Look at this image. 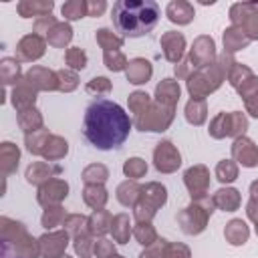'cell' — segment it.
Segmentation results:
<instances>
[{"instance_id": "obj_31", "label": "cell", "mask_w": 258, "mask_h": 258, "mask_svg": "<svg viewBox=\"0 0 258 258\" xmlns=\"http://www.w3.org/2000/svg\"><path fill=\"white\" fill-rule=\"evenodd\" d=\"M214 204L218 208H222L224 212H234L238 206H240V194L232 187H226V189H220L216 191L214 196Z\"/></svg>"}, {"instance_id": "obj_61", "label": "cell", "mask_w": 258, "mask_h": 258, "mask_svg": "<svg viewBox=\"0 0 258 258\" xmlns=\"http://www.w3.org/2000/svg\"><path fill=\"white\" fill-rule=\"evenodd\" d=\"M2 258H22V256H18V254L10 252L8 248H2Z\"/></svg>"}, {"instance_id": "obj_29", "label": "cell", "mask_w": 258, "mask_h": 258, "mask_svg": "<svg viewBox=\"0 0 258 258\" xmlns=\"http://www.w3.org/2000/svg\"><path fill=\"white\" fill-rule=\"evenodd\" d=\"M18 125L24 133H32V131L42 129V117L34 107H30L18 113Z\"/></svg>"}, {"instance_id": "obj_48", "label": "cell", "mask_w": 258, "mask_h": 258, "mask_svg": "<svg viewBox=\"0 0 258 258\" xmlns=\"http://www.w3.org/2000/svg\"><path fill=\"white\" fill-rule=\"evenodd\" d=\"M83 179L87 183H103L107 179V167L105 165H89L85 171H83Z\"/></svg>"}, {"instance_id": "obj_6", "label": "cell", "mask_w": 258, "mask_h": 258, "mask_svg": "<svg viewBox=\"0 0 258 258\" xmlns=\"http://www.w3.org/2000/svg\"><path fill=\"white\" fill-rule=\"evenodd\" d=\"M167 200V191L159 183H147L141 187V202L135 204V218L139 222H149L155 216V210L163 206Z\"/></svg>"}, {"instance_id": "obj_54", "label": "cell", "mask_w": 258, "mask_h": 258, "mask_svg": "<svg viewBox=\"0 0 258 258\" xmlns=\"http://www.w3.org/2000/svg\"><path fill=\"white\" fill-rule=\"evenodd\" d=\"M93 248H95V244L91 242V238H89L87 234H81V236L75 238V252H77L81 258H87Z\"/></svg>"}, {"instance_id": "obj_4", "label": "cell", "mask_w": 258, "mask_h": 258, "mask_svg": "<svg viewBox=\"0 0 258 258\" xmlns=\"http://www.w3.org/2000/svg\"><path fill=\"white\" fill-rule=\"evenodd\" d=\"M214 212V200L202 196V198H196L191 206H187L179 216V224H181V230L185 234H200L204 228H206V222H208V216H212Z\"/></svg>"}, {"instance_id": "obj_51", "label": "cell", "mask_w": 258, "mask_h": 258, "mask_svg": "<svg viewBox=\"0 0 258 258\" xmlns=\"http://www.w3.org/2000/svg\"><path fill=\"white\" fill-rule=\"evenodd\" d=\"M133 234H135V238L139 240V244H143V246H149V244L155 240V230L151 228L149 222H139Z\"/></svg>"}, {"instance_id": "obj_20", "label": "cell", "mask_w": 258, "mask_h": 258, "mask_svg": "<svg viewBox=\"0 0 258 258\" xmlns=\"http://www.w3.org/2000/svg\"><path fill=\"white\" fill-rule=\"evenodd\" d=\"M34 101H36V91L24 79L18 85H14V89H12V105H14V109L18 113L24 111V109L34 107Z\"/></svg>"}, {"instance_id": "obj_22", "label": "cell", "mask_w": 258, "mask_h": 258, "mask_svg": "<svg viewBox=\"0 0 258 258\" xmlns=\"http://www.w3.org/2000/svg\"><path fill=\"white\" fill-rule=\"evenodd\" d=\"M165 14H167V18H169L171 22H175V24H187V22H191L194 16H196L194 6H191L189 2H183V0H173V2H169L167 8H165Z\"/></svg>"}, {"instance_id": "obj_57", "label": "cell", "mask_w": 258, "mask_h": 258, "mask_svg": "<svg viewBox=\"0 0 258 258\" xmlns=\"http://www.w3.org/2000/svg\"><path fill=\"white\" fill-rule=\"evenodd\" d=\"M165 258H189V250L183 244H167Z\"/></svg>"}, {"instance_id": "obj_34", "label": "cell", "mask_w": 258, "mask_h": 258, "mask_svg": "<svg viewBox=\"0 0 258 258\" xmlns=\"http://www.w3.org/2000/svg\"><path fill=\"white\" fill-rule=\"evenodd\" d=\"M50 133L46 129H38V131H32V133H26V149L34 155H42V149L48 141Z\"/></svg>"}, {"instance_id": "obj_19", "label": "cell", "mask_w": 258, "mask_h": 258, "mask_svg": "<svg viewBox=\"0 0 258 258\" xmlns=\"http://www.w3.org/2000/svg\"><path fill=\"white\" fill-rule=\"evenodd\" d=\"M54 8L52 0H22L16 4V10L22 18H40V16H48Z\"/></svg>"}, {"instance_id": "obj_53", "label": "cell", "mask_w": 258, "mask_h": 258, "mask_svg": "<svg viewBox=\"0 0 258 258\" xmlns=\"http://www.w3.org/2000/svg\"><path fill=\"white\" fill-rule=\"evenodd\" d=\"M56 24V18L54 16H40V18H36L34 20V24H32V30H34V34H38V36H46L48 34V30L52 28Z\"/></svg>"}, {"instance_id": "obj_60", "label": "cell", "mask_w": 258, "mask_h": 258, "mask_svg": "<svg viewBox=\"0 0 258 258\" xmlns=\"http://www.w3.org/2000/svg\"><path fill=\"white\" fill-rule=\"evenodd\" d=\"M250 191H252V200L258 204V181H254V183L250 185Z\"/></svg>"}, {"instance_id": "obj_1", "label": "cell", "mask_w": 258, "mask_h": 258, "mask_svg": "<svg viewBox=\"0 0 258 258\" xmlns=\"http://www.w3.org/2000/svg\"><path fill=\"white\" fill-rule=\"evenodd\" d=\"M131 131V119L125 113V109L109 99H95L83 117V135L85 139L101 149V151H109V149H119Z\"/></svg>"}, {"instance_id": "obj_11", "label": "cell", "mask_w": 258, "mask_h": 258, "mask_svg": "<svg viewBox=\"0 0 258 258\" xmlns=\"http://www.w3.org/2000/svg\"><path fill=\"white\" fill-rule=\"evenodd\" d=\"M69 244L67 232H48L38 238V250L44 258H60L64 256V248Z\"/></svg>"}, {"instance_id": "obj_37", "label": "cell", "mask_w": 258, "mask_h": 258, "mask_svg": "<svg viewBox=\"0 0 258 258\" xmlns=\"http://www.w3.org/2000/svg\"><path fill=\"white\" fill-rule=\"evenodd\" d=\"M95 36H97V42L105 48V52L107 50H119L123 46V36L113 34L109 28H99Z\"/></svg>"}, {"instance_id": "obj_49", "label": "cell", "mask_w": 258, "mask_h": 258, "mask_svg": "<svg viewBox=\"0 0 258 258\" xmlns=\"http://www.w3.org/2000/svg\"><path fill=\"white\" fill-rule=\"evenodd\" d=\"M56 75H58V89H60V91H73V89H77L79 79H77V73H75V71H71V69H60Z\"/></svg>"}, {"instance_id": "obj_39", "label": "cell", "mask_w": 258, "mask_h": 258, "mask_svg": "<svg viewBox=\"0 0 258 258\" xmlns=\"http://www.w3.org/2000/svg\"><path fill=\"white\" fill-rule=\"evenodd\" d=\"M109 226H111V216L105 210H95L93 216L89 218V230L93 234L101 236V234H105L109 230Z\"/></svg>"}, {"instance_id": "obj_9", "label": "cell", "mask_w": 258, "mask_h": 258, "mask_svg": "<svg viewBox=\"0 0 258 258\" xmlns=\"http://www.w3.org/2000/svg\"><path fill=\"white\" fill-rule=\"evenodd\" d=\"M173 119V109L171 107H153L147 113L137 115V127L141 131H163Z\"/></svg>"}, {"instance_id": "obj_21", "label": "cell", "mask_w": 258, "mask_h": 258, "mask_svg": "<svg viewBox=\"0 0 258 258\" xmlns=\"http://www.w3.org/2000/svg\"><path fill=\"white\" fill-rule=\"evenodd\" d=\"M58 171H60L58 165H48L44 161H34L26 169V181L34 183V185H42L52 177V173H58Z\"/></svg>"}, {"instance_id": "obj_45", "label": "cell", "mask_w": 258, "mask_h": 258, "mask_svg": "<svg viewBox=\"0 0 258 258\" xmlns=\"http://www.w3.org/2000/svg\"><path fill=\"white\" fill-rule=\"evenodd\" d=\"M123 171H125V175H127V177L137 179V177L145 175V171H147V163H145L143 159H139V157H131V159H127V161H125Z\"/></svg>"}, {"instance_id": "obj_25", "label": "cell", "mask_w": 258, "mask_h": 258, "mask_svg": "<svg viewBox=\"0 0 258 258\" xmlns=\"http://www.w3.org/2000/svg\"><path fill=\"white\" fill-rule=\"evenodd\" d=\"M18 159H20V151L14 143L10 141H4L0 145V167H2V173L4 175H10L16 171L18 167Z\"/></svg>"}, {"instance_id": "obj_28", "label": "cell", "mask_w": 258, "mask_h": 258, "mask_svg": "<svg viewBox=\"0 0 258 258\" xmlns=\"http://www.w3.org/2000/svg\"><path fill=\"white\" fill-rule=\"evenodd\" d=\"M0 79L4 85H18L20 83V64L16 58H2L0 62Z\"/></svg>"}, {"instance_id": "obj_38", "label": "cell", "mask_w": 258, "mask_h": 258, "mask_svg": "<svg viewBox=\"0 0 258 258\" xmlns=\"http://www.w3.org/2000/svg\"><path fill=\"white\" fill-rule=\"evenodd\" d=\"M185 119L194 125H202L206 121V103L202 99H191L185 107Z\"/></svg>"}, {"instance_id": "obj_62", "label": "cell", "mask_w": 258, "mask_h": 258, "mask_svg": "<svg viewBox=\"0 0 258 258\" xmlns=\"http://www.w3.org/2000/svg\"><path fill=\"white\" fill-rule=\"evenodd\" d=\"M60 258H71V256H67V254H64V256H60Z\"/></svg>"}, {"instance_id": "obj_16", "label": "cell", "mask_w": 258, "mask_h": 258, "mask_svg": "<svg viewBox=\"0 0 258 258\" xmlns=\"http://www.w3.org/2000/svg\"><path fill=\"white\" fill-rule=\"evenodd\" d=\"M183 179H185L187 189L191 191V198H202L206 194L208 183H210V173L204 165H194L185 171Z\"/></svg>"}, {"instance_id": "obj_7", "label": "cell", "mask_w": 258, "mask_h": 258, "mask_svg": "<svg viewBox=\"0 0 258 258\" xmlns=\"http://www.w3.org/2000/svg\"><path fill=\"white\" fill-rule=\"evenodd\" d=\"M230 18L234 22V26L242 28L250 40L258 38V4H234L230 8Z\"/></svg>"}, {"instance_id": "obj_3", "label": "cell", "mask_w": 258, "mask_h": 258, "mask_svg": "<svg viewBox=\"0 0 258 258\" xmlns=\"http://www.w3.org/2000/svg\"><path fill=\"white\" fill-rule=\"evenodd\" d=\"M0 230H2V248H8L10 252L22 258H36L40 254L38 240L30 238L20 222H14L4 216L0 220Z\"/></svg>"}, {"instance_id": "obj_8", "label": "cell", "mask_w": 258, "mask_h": 258, "mask_svg": "<svg viewBox=\"0 0 258 258\" xmlns=\"http://www.w3.org/2000/svg\"><path fill=\"white\" fill-rule=\"evenodd\" d=\"M248 127V121L242 113L234 111V113H220L212 125H210V135L220 139V137H226V135H240L244 133Z\"/></svg>"}, {"instance_id": "obj_14", "label": "cell", "mask_w": 258, "mask_h": 258, "mask_svg": "<svg viewBox=\"0 0 258 258\" xmlns=\"http://www.w3.org/2000/svg\"><path fill=\"white\" fill-rule=\"evenodd\" d=\"M67 191H69V185H67V181H62V179H48L46 183H42L40 187H38V202L42 204V206H54V204H58L62 198H67Z\"/></svg>"}, {"instance_id": "obj_59", "label": "cell", "mask_w": 258, "mask_h": 258, "mask_svg": "<svg viewBox=\"0 0 258 258\" xmlns=\"http://www.w3.org/2000/svg\"><path fill=\"white\" fill-rule=\"evenodd\" d=\"M246 107H248V111H250L254 117H258V93H254V95H250V97L246 99Z\"/></svg>"}, {"instance_id": "obj_41", "label": "cell", "mask_w": 258, "mask_h": 258, "mask_svg": "<svg viewBox=\"0 0 258 258\" xmlns=\"http://www.w3.org/2000/svg\"><path fill=\"white\" fill-rule=\"evenodd\" d=\"M216 177L222 181V183H230L238 177V167L232 159H222L216 167Z\"/></svg>"}, {"instance_id": "obj_5", "label": "cell", "mask_w": 258, "mask_h": 258, "mask_svg": "<svg viewBox=\"0 0 258 258\" xmlns=\"http://www.w3.org/2000/svg\"><path fill=\"white\" fill-rule=\"evenodd\" d=\"M222 77H224V69L220 67V62H216V64L210 62V64L198 69L189 77L187 89H189L194 99H202L204 95H208V93H212V91H216L220 87Z\"/></svg>"}, {"instance_id": "obj_40", "label": "cell", "mask_w": 258, "mask_h": 258, "mask_svg": "<svg viewBox=\"0 0 258 258\" xmlns=\"http://www.w3.org/2000/svg\"><path fill=\"white\" fill-rule=\"evenodd\" d=\"M111 232H113V238L117 242H125L131 234V226H129V218L125 214H119L111 220Z\"/></svg>"}, {"instance_id": "obj_35", "label": "cell", "mask_w": 258, "mask_h": 258, "mask_svg": "<svg viewBox=\"0 0 258 258\" xmlns=\"http://www.w3.org/2000/svg\"><path fill=\"white\" fill-rule=\"evenodd\" d=\"M139 196H141V187L135 181H125L117 189V198H119V202L123 206H135V202H137Z\"/></svg>"}, {"instance_id": "obj_44", "label": "cell", "mask_w": 258, "mask_h": 258, "mask_svg": "<svg viewBox=\"0 0 258 258\" xmlns=\"http://www.w3.org/2000/svg\"><path fill=\"white\" fill-rule=\"evenodd\" d=\"M64 226H67V232L77 238V236L85 234V226H89V220H87L85 216L73 214V216H67V218H64Z\"/></svg>"}, {"instance_id": "obj_55", "label": "cell", "mask_w": 258, "mask_h": 258, "mask_svg": "<svg viewBox=\"0 0 258 258\" xmlns=\"http://www.w3.org/2000/svg\"><path fill=\"white\" fill-rule=\"evenodd\" d=\"M93 252H95L97 258H111V256H115V246H113V242H109V240H99V242L95 244Z\"/></svg>"}, {"instance_id": "obj_26", "label": "cell", "mask_w": 258, "mask_h": 258, "mask_svg": "<svg viewBox=\"0 0 258 258\" xmlns=\"http://www.w3.org/2000/svg\"><path fill=\"white\" fill-rule=\"evenodd\" d=\"M250 42L248 34L238 28V26H230L226 32H224V46L228 52H234V50H240V48H246Z\"/></svg>"}, {"instance_id": "obj_56", "label": "cell", "mask_w": 258, "mask_h": 258, "mask_svg": "<svg viewBox=\"0 0 258 258\" xmlns=\"http://www.w3.org/2000/svg\"><path fill=\"white\" fill-rule=\"evenodd\" d=\"M167 244H165V240H157V244L155 246H147V250L145 252H141V256L139 258H165V248Z\"/></svg>"}, {"instance_id": "obj_2", "label": "cell", "mask_w": 258, "mask_h": 258, "mask_svg": "<svg viewBox=\"0 0 258 258\" xmlns=\"http://www.w3.org/2000/svg\"><path fill=\"white\" fill-rule=\"evenodd\" d=\"M161 16V8L155 0H119L113 4V26L129 38L151 32Z\"/></svg>"}, {"instance_id": "obj_33", "label": "cell", "mask_w": 258, "mask_h": 258, "mask_svg": "<svg viewBox=\"0 0 258 258\" xmlns=\"http://www.w3.org/2000/svg\"><path fill=\"white\" fill-rule=\"evenodd\" d=\"M67 151H69V143L62 137L50 135L48 141H46V145H44V149H42V155L46 159H60V157L67 155Z\"/></svg>"}, {"instance_id": "obj_24", "label": "cell", "mask_w": 258, "mask_h": 258, "mask_svg": "<svg viewBox=\"0 0 258 258\" xmlns=\"http://www.w3.org/2000/svg\"><path fill=\"white\" fill-rule=\"evenodd\" d=\"M155 97L163 107H171L173 109V105L179 99V85L173 79H163L155 89Z\"/></svg>"}, {"instance_id": "obj_36", "label": "cell", "mask_w": 258, "mask_h": 258, "mask_svg": "<svg viewBox=\"0 0 258 258\" xmlns=\"http://www.w3.org/2000/svg\"><path fill=\"white\" fill-rule=\"evenodd\" d=\"M62 16L67 20H79L83 16H89V8H87V2L85 0H71V2H64L62 8H60Z\"/></svg>"}, {"instance_id": "obj_63", "label": "cell", "mask_w": 258, "mask_h": 258, "mask_svg": "<svg viewBox=\"0 0 258 258\" xmlns=\"http://www.w3.org/2000/svg\"><path fill=\"white\" fill-rule=\"evenodd\" d=\"M256 234H258V222H256Z\"/></svg>"}, {"instance_id": "obj_10", "label": "cell", "mask_w": 258, "mask_h": 258, "mask_svg": "<svg viewBox=\"0 0 258 258\" xmlns=\"http://www.w3.org/2000/svg\"><path fill=\"white\" fill-rule=\"evenodd\" d=\"M44 48H46V40L38 34H26L18 40L16 44V60H24V62H30V60H36L44 54Z\"/></svg>"}, {"instance_id": "obj_50", "label": "cell", "mask_w": 258, "mask_h": 258, "mask_svg": "<svg viewBox=\"0 0 258 258\" xmlns=\"http://www.w3.org/2000/svg\"><path fill=\"white\" fill-rule=\"evenodd\" d=\"M147 107H149V95H147V93L137 91V93L129 95V109L135 113V117H137V115H141Z\"/></svg>"}, {"instance_id": "obj_27", "label": "cell", "mask_w": 258, "mask_h": 258, "mask_svg": "<svg viewBox=\"0 0 258 258\" xmlns=\"http://www.w3.org/2000/svg\"><path fill=\"white\" fill-rule=\"evenodd\" d=\"M71 38H73V28L67 22H56L48 30V34H46V42L52 44V46H58V48L64 46V44H69Z\"/></svg>"}, {"instance_id": "obj_17", "label": "cell", "mask_w": 258, "mask_h": 258, "mask_svg": "<svg viewBox=\"0 0 258 258\" xmlns=\"http://www.w3.org/2000/svg\"><path fill=\"white\" fill-rule=\"evenodd\" d=\"M232 155L238 159V163H242L244 167H254L258 165V147L246 139V137H238L232 145Z\"/></svg>"}, {"instance_id": "obj_58", "label": "cell", "mask_w": 258, "mask_h": 258, "mask_svg": "<svg viewBox=\"0 0 258 258\" xmlns=\"http://www.w3.org/2000/svg\"><path fill=\"white\" fill-rule=\"evenodd\" d=\"M87 8H89V16H101L105 12L107 4L103 0H99V2H87Z\"/></svg>"}, {"instance_id": "obj_52", "label": "cell", "mask_w": 258, "mask_h": 258, "mask_svg": "<svg viewBox=\"0 0 258 258\" xmlns=\"http://www.w3.org/2000/svg\"><path fill=\"white\" fill-rule=\"evenodd\" d=\"M87 93H95V95H101V93H109L111 91V81L105 79V77H95L87 83L85 87Z\"/></svg>"}, {"instance_id": "obj_64", "label": "cell", "mask_w": 258, "mask_h": 258, "mask_svg": "<svg viewBox=\"0 0 258 258\" xmlns=\"http://www.w3.org/2000/svg\"><path fill=\"white\" fill-rule=\"evenodd\" d=\"M111 258H123V256H111Z\"/></svg>"}, {"instance_id": "obj_43", "label": "cell", "mask_w": 258, "mask_h": 258, "mask_svg": "<svg viewBox=\"0 0 258 258\" xmlns=\"http://www.w3.org/2000/svg\"><path fill=\"white\" fill-rule=\"evenodd\" d=\"M64 62H67L71 69H75V71H83V69L87 67V54H85L83 48L71 46V48L67 50V54H64Z\"/></svg>"}, {"instance_id": "obj_30", "label": "cell", "mask_w": 258, "mask_h": 258, "mask_svg": "<svg viewBox=\"0 0 258 258\" xmlns=\"http://www.w3.org/2000/svg\"><path fill=\"white\" fill-rule=\"evenodd\" d=\"M248 226L242 222V220H232L228 226H226V232H224V236H226V240L232 244V246H240V244H244L246 240H248Z\"/></svg>"}, {"instance_id": "obj_15", "label": "cell", "mask_w": 258, "mask_h": 258, "mask_svg": "<svg viewBox=\"0 0 258 258\" xmlns=\"http://www.w3.org/2000/svg\"><path fill=\"white\" fill-rule=\"evenodd\" d=\"M216 54V44L210 36H200L194 40L191 52H189V62H194V67H206L210 64V60Z\"/></svg>"}, {"instance_id": "obj_46", "label": "cell", "mask_w": 258, "mask_h": 258, "mask_svg": "<svg viewBox=\"0 0 258 258\" xmlns=\"http://www.w3.org/2000/svg\"><path fill=\"white\" fill-rule=\"evenodd\" d=\"M105 64L109 71H123V69H127L129 62L121 50H107L105 52Z\"/></svg>"}, {"instance_id": "obj_23", "label": "cell", "mask_w": 258, "mask_h": 258, "mask_svg": "<svg viewBox=\"0 0 258 258\" xmlns=\"http://www.w3.org/2000/svg\"><path fill=\"white\" fill-rule=\"evenodd\" d=\"M125 73H127L129 83H133V85L147 83L149 77H151V62L145 60V58H133V60L127 64Z\"/></svg>"}, {"instance_id": "obj_42", "label": "cell", "mask_w": 258, "mask_h": 258, "mask_svg": "<svg viewBox=\"0 0 258 258\" xmlns=\"http://www.w3.org/2000/svg\"><path fill=\"white\" fill-rule=\"evenodd\" d=\"M64 210L60 206H48L42 214V226L44 228H56L58 224H64Z\"/></svg>"}, {"instance_id": "obj_18", "label": "cell", "mask_w": 258, "mask_h": 258, "mask_svg": "<svg viewBox=\"0 0 258 258\" xmlns=\"http://www.w3.org/2000/svg\"><path fill=\"white\" fill-rule=\"evenodd\" d=\"M161 48H163V54L167 60L171 62H177L181 56H183V50H185V38L181 32H175V30H169L161 36Z\"/></svg>"}, {"instance_id": "obj_32", "label": "cell", "mask_w": 258, "mask_h": 258, "mask_svg": "<svg viewBox=\"0 0 258 258\" xmlns=\"http://www.w3.org/2000/svg\"><path fill=\"white\" fill-rule=\"evenodd\" d=\"M83 198H85V202L91 206V208H95V210H101L103 206H105V202H107V191H105V187L99 183H87V187H85V191H83Z\"/></svg>"}, {"instance_id": "obj_12", "label": "cell", "mask_w": 258, "mask_h": 258, "mask_svg": "<svg viewBox=\"0 0 258 258\" xmlns=\"http://www.w3.org/2000/svg\"><path fill=\"white\" fill-rule=\"evenodd\" d=\"M24 81L34 89V91H52L58 89V75L46 67H32L26 75Z\"/></svg>"}, {"instance_id": "obj_13", "label": "cell", "mask_w": 258, "mask_h": 258, "mask_svg": "<svg viewBox=\"0 0 258 258\" xmlns=\"http://www.w3.org/2000/svg\"><path fill=\"white\" fill-rule=\"evenodd\" d=\"M153 159H155V167L159 171H175L181 163V157H179V151L169 143V141H161L157 143L155 147V153H153Z\"/></svg>"}, {"instance_id": "obj_47", "label": "cell", "mask_w": 258, "mask_h": 258, "mask_svg": "<svg viewBox=\"0 0 258 258\" xmlns=\"http://www.w3.org/2000/svg\"><path fill=\"white\" fill-rule=\"evenodd\" d=\"M228 77H230L232 87H236V89H238V87H242V85H244L250 77H254V75H252V71H250L248 67H244V64H238V62H236Z\"/></svg>"}]
</instances>
